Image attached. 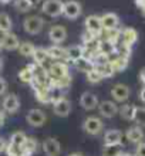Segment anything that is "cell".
<instances>
[{
  "label": "cell",
  "mask_w": 145,
  "mask_h": 156,
  "mask_svg": "<svg viewBox=\"0 0 145 156\" xmlns=\"http://www.w3.org/2000/svg\"><path fill=\"white\" fill-rule=\"evenodd\" d=\"M103 128H104V123L98 116H88V118L84 119L83 122V129L85 131V133L92 136L101 133Z\"/></svg>",
  "instance_id": "3"
},
{
  "label": "cell",
  "mask_w": 145,
  "mask_h": 156,
  "mask_svg": "<svg viewBox=\"0 0 145 156\" xmlns=\"http://www.w3.org/2000/svg\"><path fill=\"white\" fill-rule=\"evenodd\" d=\"M49 38L53 41L54 44H60L63 41L67 38V30L64 26L61 24H57V26H53L49 31Z\"/></svg>",
  "instance_id": "12"
},
{
  "label": "cell",
  "mask_w": 145,
  "mask_h": 156,
  "mask_svg": "<svg viewBox=\"0 0 145 156\" xmlns=\"http://www.w3.org/2000/svg\"><path fill=\"white\" fill-rule=\"evenodd\" d=\"M64 3L61 0H44L42 4V12L50 17H58L63 14Z\"/></svg>",
  "instance_id": "1"
},
{
  "label": "cell",
  "mask_w": 145,
  "mask_h": 156,
  "mask_svg": "<svg viewBox=\"0 0 145 156\" xmlns=\"http://www.w3.org/2000/svg\"><path fill=\"white\" fill-rule=\"evenodd\" d=\"M140 80H141V82L145 85V68H142V70L140 71Z\"/></svg>",
  "instance_id": "42"
},
{
  "label": "cell",
  "mask_w": 145,
  "mask_h": 156,
  "mask_svg": "<svg viewBox=\"0 0 145 156\" xmlns=\"http://www.w3.org/2000/svg\"><path fill=\"white\" fill-rule=\"evenodd\" d=\"M135 156H145V142H141V144L137 145Z\"/></svg>",
  "instance_id": "39"
},
{
  "label": "cell",
  "mask_w": 145,
  "mask_h": 156,
  "mask_svg": "<svg viewBox=\"0 0 145 156\" xmlns=\"http://www.w3.org/2000/svg\"><path fill=\"white\" fill-rule=\"evenodd\" d=\"M111 66L112 68H114V71H122L127 68V66H128V58L124 57V55H120V57H117L115 60H112L111 61Z\"/></svg>",
  "instance_id": "32"
},
{
  "label": "cell",
  "mask_w": 145,
  "mask_h": 156,
  "mask_svg": "<svg viewBox=\"0 0 145 156\" xmlns=\"http://www.w3.org/2000/svg\"><path fill=\"white\" fill-rule=\"evenodd\" d=\"M0 45H2V48H4V50H16V48L19 50L20 41H19V37H17L16 34L6 33L0 38Z\"/></svg>",
  "instance_id": "14"
},
{
  "label": "cell",
  "mask_w": 145,
  "mask_h": 156,
  "mask_svg": "<svg viewBox=\"0 0 145 156\" xmlns=\"http://www.w3.org/2000/svg\"><path fill=\"white\" fill-rule=\"evenodd\" d=\"M85 77H87V81L90 82V84H98V82H101L104 80V77L100 74V71L97 70V68H94V70H91L90 73H87Z\"/></svg>",
  "instance_id": "35"
},
{
  "label": "cell",
  "mask_w": 145,
  "mask_h": 156,
  "mask_svg": "<svg viewBox=\"0 0 145 156\" xmlns=\"http://www.w3.org/2000/svg\"><path fill=\"white\" fill-rule=\"evenodd\" d=\"M36 47H34L31 43L29 41H24V43H21L20 47H19V51H20L21 55H24V57H33V53Z\"/></svg>",
  "instance_id": "33"
},
{
  "label": "cell",
  "mask_w": 145,
  "mask_h": 156,
  "mask_svg": "<svg viewBox=\"0 0 145 156\" xmlns=\"http://www.w3.org/2000/svg\"><path fill=\"white\" fill-rule=\"evenodd\" d=\"M120 156H135V155H132V153H128V152H122Z\"/></svg>",
  "instance_id": "46"
},
{
  "label": "cell",
  "mask_w": 145,
  "mask_h": 156,
  "mask_svg": "<svg viewBox=\"0 0 145 156\" xmlns=\"http://www.w3.org/2000/svg\"><path fill=\"white\" fill-rule=\"evenodd\" d=\"M14 7H16L17 12L26 13V12H29V10H31L33 6H31V3H30L29 0H16L14 2Z\"/></svg>",
  "instance_id": "36"
},
{
  "label": "cell",
  "mask_w": 145,
  "mask_h": 156,
  "mask_svg": "<svg viewBox=\"0 0 145 156\" xmlns=\"http://www.w3.org/2000/svg\"><path fill=\"white\" fill-rule=\"evenodd\" d=\"M43 152L46 156H58L61 152V145L56 138H47L43 142Z\"/></svg>",
  "instance_id": "9"
},
{
  "label": "cell",
  "mask_w": 145,
  "mask_h": 156,
  "mask_svg": "<svg viewBox=\"0 0 145 156\" xmlns=\"http://www.w3.org/2000/svg\"><path fill=\"white\" fill-rule=\"evenodd\" d=\"M129 94H131V90L125 84H117V85L112 87V90H111V97L115 102H124V101H127L129 98Z\"/></svg>",
  "instance_id": "8"
},
{
  "label": "cell",
  "mask_w": 145,
  "mask_h": 156,
  "mask_svg": "<svg viewBox=\"0 0 145 156\" xmlns=\"http://www.w3.org/2000/svg\"><path fill=\"white\" fill-rule=\"evenodd\" d=\"M34 67L36 66H29V67H26L24 70H21L20 73H19V78H20L21 82L33 84L34 82Z\"/></svg>",
  "instance_id": "24"
},
{
  "label": "cell",
  "mask_w": 145,
  "mask_h": 156,
  "mask_svg": "<svg viewBox=\"0 0 145 156\" xmlns=\"http://www.w3.org/2000/svg\"><path fill=\"white\" fill-rule=\"evenodd\" d=\"M47 73H49L50 80H63V78L70 77L68 75V67L64 62H53L49 67Z\"/></svg>",
  "instance_id": "6"
},
{
  "label": "cell",
  "mask_w": 145,
  "mask_h": 156,
  "mask_svg": "<svg viewBox=\"0 0 145 156\" xmlns=\"http://www.w3.org/2000/svg\"><path fill=\"white\" fill-rule=\"evenodd\" d=\"M63 14L68 19V20H75L78 19L81 14V4L75 0H68L64 3V9H63Z\"/></svg>",
  "instance_id": "7"
},
{
  "label": "cell",
  "mask_w": 145,
  "mask_h": 156,
  "mask_svg": "<svg viewBox=\"0 0 145 156\" xmlns=\"http://www.w3.org/2000/svg\"><path fill=\"white\" fill-rule=\"evenodd\" d=\"M70 156H81L80 153H73V155H70Z\"/></svg>",
  "instance_id": "49"
},
{
  "label": "cell",
  "mask_w": 145,
  "mask_h": 156,
  "mask_svg": "<svg viewBox=\"0 0 145 156\" xmlns=\"http://www.w3.org/2000/svg\"><path fill=\"white\" fill-rule=\"evenodd\" d=\"M0 48H2V45H0Z\"/></svg>",
  "instance_id": "51"
},
{
  "label": "cell",
  "mask_w": 145,
  "mask_h": 156,
  "mask_svg": "<svg viewBox=\"0 0 145 156\" xmlns=\"http://www.w3.org/2000/svg\"><path fill=\"white\" fill-rule=\"evenodd\" d=\"M140 99L145 104V87H142V90L140 91Z\"/></svg>",
  "instance_id": "43"
},
{
  "label": "cell",
  "mask_w": 145,
  "mask_h": 156,
  "mask_svg": "<svg viewBox=\"0 0 145 156\" xmlns=\"http://www.w3.org/2000/svg\"><path fill=\"white\" fill-rule=\"evenodd\" d=\"M80 105L84 108V109H87V111H91V109H96L98 107V98H97L96 94H92V92H84L81 95V98H80Z\"/></svg>",
  "instance_id": "15"
},
{
  "label": "cell",
  "mask_w": 145,
  "mask_h": 156,
  "mask_svg": "<svg viewBox=\"0 0 145 156\" xmlns=\"http://www.w3.org/2000/svg\"><path fill=\"white\" fill-rule=\"evenodd\" d=\"M53 111L54 114L60 118H64V116H68V114L71 112V102L67 98L58 101V102L53 104Z\"/></svg>",
  "instance_id": "16"
},
{
  "label": "cell",
  "mask_w": 145,
  "mask_h": 156,
  "mask_svg": "<svg viewBox=\"0 0 145 156\" xmlns=\"http://www.w3.org/2000/svg\"><path fill=\"white\" fill-rule=\"evenodd\" d=\"M122 132L118 129H110L104 133V145H121Z\"/></svg>",
  "instance_id": "18"
},
{
  "label": "cell",
  "mask_w": 145,
  "mask_h": 156,
  "mask_svg": "<svg viewBox=\"0 0 145 156\" xmlns=\"http://www.w3.org/2000/svg\"><path fill=\"white\" fill-rule=\"evenodd\" d=\"M125 138L132 142V144H141L142 139H144V131H142L141 126H131L127 129L125 132Z\"/></svg>",
  "instance_id": "17"
},
{
  "label": "cell",
  "mask_w": 145,
  "mask_h": 156,
  "mask_svg": "<svg viewBox=\"0 0 145 156\" xmlns=\"http://www.w3.org/2000/svg\"><path fill=\"white\" fill-rule=\"evenodd\" d=\"M121 38H122V44H124L125 48H129V47H131V45L137 41L138 33L134 29L128 27V29H125L124 31L121 33Z\"/></svg>",
  "instance_id": "19"
},
{
  "label": "cell",
  "mask_w": 145,
  "mask_h": 156,
  "mask_svg": "<svg viewBox=\"0 0 145 156\" xmlns=\"http://www.w3.org/2000/svg\"><path fill=\"white\" fill-rule=\"evenodd\" d=\"M98 109L100 115L104 116V118H112L120 112V108L117 107V104L112 102V101H103L98 105Z\"/></svg>",
  "instance_id": "11"
},
{
  "label": "cell",
  "mask_w": 145,
  "mask_h": 156,
  "mask_svg": "<svg viewBox=\"0 0 145 156\" xmlns=\"http://www.w3.org/2000/svg\"><path fill=\"white\" fill-rule=\"evenodd\" d=\"M135 111H137V107H135V105H132V104H124V105L120 108V115H121V118L125 119V121H134Z\"/></svg>",
  "instance_id": "23"
},
{
  "label": "cell",
  "mask_w": 145,
  "mask_h": 156,
  "mask_svg": "<svg viewBox=\"0 0 145 156\" xmlns=\"http://www.w3.org/2000/svg\"><path fill=\"white\" fill-rule=\"evenodd\" d=\"M2 2H3V3H7V2H9V0H2Z\"/></svg>",
  "instance_id": "50"
},
{
  "label": "cell",
  "mask_w": 145,
  "mask_h": 156,
  "mask_svg": "<svg viewBox=\"0 0 145 156\" xmlns=\"http://www.w3.org/2000/svg\"><path fill=\"white\" fill-rule=\"evenodd\" d=\"M6 90H7V82L0 77V95H3L6 92Z\"/></svg>",
  "instance_id": "41"
},
{
  "label": "cell",
  "mask_w": 145,
  "mask_h": 156,
  "mask_svg": "<svg viewBox=\"0 0 145 156\" xmlns=\"http://www.w3.org/2000/svg\"><path fill=\"white\" fill-rule=\"evenodd\" d=\"M134 121H135V123H137L138 126H145V108L144 107H137Z\"/></svg>",
  "instance_id": "37"
},
{
  "label": "cell",
  "mask_w": 145,
  "mask_h": 156,
  "mask_svg": "<svg viewBox=\"0 0 145 156\" xmlns=\"http://www.w3.org/2000/svg\"><path fill=\"white\" fill-rule=\"evenodd\" d=\"M4 121H6V115H4L3 111H0V126L4 125Z\"/></svg>",
  "instance_id": "44"
},
{
  "label": "cell",
  "mask_w": 145,
  "mask_h": 156,
  "mask_svg": "<svg viewBox=\"0 0 145 156\" xmlns=\"http://www.w3.org/2000/svg\"><path fill=\"white\" fill-rule=\"evenodd\" d=\"M43 26H44V20L38 16L26 17L24 21H23V29H24V31L31 34V36L40 33L43 30Z\"/></svg>",
  "instance_id": "2"
},
{
  "label": "cell",
  "mask_w": 145,
  "mask_h": 156,
  "mask_svg": "<svg viewBox=\"0 0 145 156\" xmlns=\"http://www.w3.org/2000/svg\"><path fill=\"white\" fill-rule=\"evenodd\" d=\"M47 58H49L47 48H44V47H36V50H34V53H33V60L36 62V66H43Z\"/></svg>",
  "instance_id": "25"
},
{
  "label": "cell",
  "mask_w": 145,
  "mask_h": 156,
  "mask_svg": "<svg viewBox=\"0 0 145 156\" xmlns=\"http://www.w3.org/2000/svg\"><path fill=\"white\" fill-rule=\"evenodd\" d=\"M17 156H31V155H29V153H24V152H21V153H19Z\"/></svg>",
  "instance_id": "47"
},
{
  "label": "cell",
  "mask_w": 145,
  "mask_h": 156,
  "mask_svg": "<svg viewBox=\"0 0 145 156\" xmlns=\"http://www.w3.org/2000/svg\"><path fill=\"white\" fill-rule=\"evenodd\" d=\"M12 27H13V21L10 19V16L7 13H0V31L3 34L12 33Z\"/></svg>",
  "instance_id": "26"
},
{
  "label": "cell",
  "mask_w": 145,
  "mask_h": 156,
  "mask_svg": "<svg viewBox=\"0 0 145 156\" xmlns=\"http://www.w3.org/2000/svg\"><path fill=\"white\" fill-rule=\"evenodd\" d=\"M26 140H27V135H26L24 132L17 131V132H14V133H12V136H10V140H9V144H12V145H14V146H17V148L21 149Z\"/></svg>",
  "instance_id": "28"
},
{
  "label": "cell",
  "mask_w": 145,
  "mask_h": 156,
  "mask_svg": "<svg viewBox=\"0 0 145 156\" xmlns=\"http://www.w3.org/2000/svg\"><path fill=\"white\" fill-rule=\"evenodd\" d=\"M122 153L121 145H104L101 156H120Z\"/></svg>",
  "instance_id": "30"
},
{
  "label": "cell",
  "mask_w": 145,
  "mask_h": 156,
  "mask_svg": "<svg viewBox=\"0 0 145 156\" xmlns=\"http://www.w3.org/2000/svg\"><path fill=\"white\" fill-rule=\"evenodd\" d=\"M101 24H103V29L105 31H110V30H115L118 26H120V17L117 16L115 13H104L101 16Z\"/></svg>",
  "instance_id": "10"
},
{
  "label": "cell",
  "mask_w": 145,
  "mask_h": 156,
  "mask_svg": "<svg viewBox=\"0 0 145 156\" xmlns=\"http://www.w3.org/2000/svg\"><path fill=\"white\" fill-rule=\"evenodd\" d=\"M66 50H67V58L73 62H75L77 60L84 57V47L83 45L74 44V45H70V47Z\"/></svg>",
  "instance_id": "20"
},
{
  "label": "cell",
  "mask_w": 145,
  "mask_h": 156,
  "mask_svg": "<svg viewBox=\"0 0 145 156\" xmlns=\"http://www.w3.org/2000/svg\"><path fill=\"white\" fill-rule=\"evenodd\" d=\"M38 148V142L36 138H31V136H27V140L24 142V145H23V148H21V151L24 153H29V155H33L36 151H37Z\"/></svg>",
  "instance_id": "29"
},
{
  "label": "cell",
  "mask_w": 145,
  "mask_h": 156,
  "mask_svg": "<svg viewBox=\"0 0 145 156\" xmlns=\"http://www.w3.org/2000/svg\"><path fill=\"white\" fill-rule=\"evenodd\" d=\"M115 51V44L112 43L111 40H107V38H104L98 43V53L104 54V55H110L111 53Z\"/></svg>",
  "instance_id": "27"
},
{
  "label": "cell",
  "mask_w": 145,
  "mask_h": 156,
  "mask_svg": "<svg viewBox=\"0 0 145 156\" xmlns=\"http://www.w3.org/2000/svg\"><path fill=\"white\" fill-rule=\"evenodd\" d=\"M26 121L29 123L30 126H34V128H40L43 126L47 121V116L46 114L42 111V109H37V108H34V109H30L27 112V115H26Z\"/></svg>",
  "instance_id": "5"
},
{
  "label": "cell",
  "mask_w": 145,
  "mask_h": 156,
  "mask_svg": "<svg viewBox=\"0 0 145 156\" xmlns=\"http://www.w3.org/2000/svg\"><path fill=\"white\" fill-rule=\"evenodd\" d=\"M47 54H49V58H53V60H63V58H67V50L60 47V45H57V44L49 47V48H47Z\"/></svg>",
  "instance_id": "22"
},
{
  "label": "cell",
  "mask_w": 145,
  "mask_h": 156,
  "mask_svg": "<svg viewBox=\"0 0 145 156\" xmlns=\"http://www.w3.org/2000/svg\"><path fill=\"white\" fill-rule=\"evenodd\" d=\"M84 26H85V30H87V33H90L92 37H98L101 36V33L104 31L103 29V24H101V17L96 16V14H91V16H88L84 21Z\"/></svg>",
  "instance_id": "4"
},
{
  "label": "cell",
  "mask_w": 145,
  "mask_h": 156,
  "mask_svg": "<svg viewBox=\"0 0 145 156\" xmlns=\"http://www.w3.org/2000/svg\"><path fill=\"white\" fill-rule=\"evenodd\" d=\"M23 151H21L20 148H17V146H14V145L9 144L7 146V151H6V153H7V156H17L19 153H21Z\"/></svg>",
  "instance_id": "38"
},
{
  "label": "cell",
  "mask_w": 145,
  "mask_h": 156,
  "mask_svg": "<svg viewBox=\"0 0 145 156\" xmlns=\"http://www.w3.org/2000/svg\"><path fill=\"white\" fill-rule=\"evenodd\" d=\"M2 68H3V60L0 58V70H2Z\"/></svg>",
  "instance_id": "48"
},
{
  "label": "cell",
  "mask_w": 145,
  "mask_h": 156,
  "mask_svg": "<svg viewBox=\"0 0 145 156\" xmlns=\"http://www.w3.org/2000/svg\"><path fill=\"white\" fill-rule=\"evenodd\" d=\"M3 109L7 114H14V112L19 111L20 108V101H19V97L16 94H9L4 97L3 99Z\"/></svg>",
  "instance_id": "13"
},
{
  "label": "cell",
  "mask_w": 145,
  "mask_h": 156,
  "mask_svg": "<svg viewBox=\"0 0 145 156\" xmlns=\"http://www.w3.org/2000/svg\"><path fill=\"white\" fill-rule=\"evenodd\" d=\"M74 66L78 71H83V73H85V74L96 68L94 61L90 60V58H87V57H83V58H80V60H77V61L74 62Z\"/></svg>",
  "instance_id": "21"
},
{
  "label": "cell",
  "mask_w": 145,
  "mask_h": 156,
  "mask_svg": "<svg viewBox=\"0 0 145 156\" xmlns=\"http://www.w3.org/2000/svg\"><path fill=\"white\" fill-rule=\"evenodd\" d=\"M96 68L100 71V74L103 75L104 78H108V77H112L114 75V68L111 66V61L107 62V64H103V66H96Z\"/></svg>",
  "instance_id": "34"
},
{
  "label": "cell",
  "mask_w": 145,
  "mask_h": 156,
  "mask_svg": "<svg viewBox=\"0 0 145 156\" xmlns=\"http://www.w3.org/2000/svg\"><path fill=\"white\" fill-rule=\"evenodd\" d=\"M7 146H9V142L4 139V138L0 136V153L6 152V151H7Z\"/></svg>",
  "instance_id": "40"
},
{
  "label": "cell",
  "mask_w": 145,
  "mask_h": 156,
  "mask_svg": "<svg viewBox=\"0 0 145 156\" xmlns=\"http://www.w3.org/2000/svg\"><path fill=\"white\" fill-rule=\"evenodd\" d=\"M64 98H66V94H64V90H63V88L50 87V101H51V104H56Z\"/></svg>",
  "instance_id": "31"
},
{
  "label": "cell",
  "mask_w": 145,
  "mask_h": 156,
  "mask_svg": "<svg viewBox=\"0 0 145 156\" xmlns=\"http://www.w3.org/2000/svg\"><path fill=\"white\" fill-rule=\"evenodd\" d=\"M29 2H30V3H31V6H33V7H34V6H37V4H40V3H42L43 0H29Z\"/></svg>",
  "instance_id": "45"
}]
</instances>
